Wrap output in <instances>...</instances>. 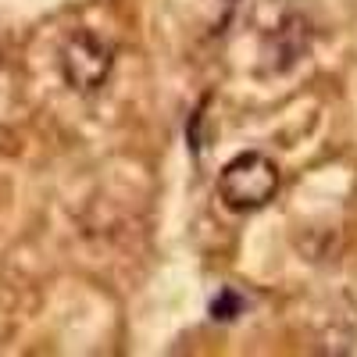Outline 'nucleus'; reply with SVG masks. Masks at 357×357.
Here are the masks:
<instances>
[{
    "instance_id": "obj_1",
    "label": "nucleus",
    "mask_w": 357,
    "mask_h": 357,
    "mask_svg": "<svg viewBox=\"0 0 357 357\" xmlns=\"http://www.w3.org/2000/svg\"><path fill=\"white\" fill-rule=\"evenodd\" d=\"M275 193H279V165L261 151L236 154L218 175V197L236 215L272 204Z\"/></svg>"
},
{
    "instance_id": "obj_2",
    "label": "nucleus",
    "mask_w": 357,
    "mask_h": 357,
    "mask_svg": "<svg viewBox=\"0 0 357 357\" xmlns=\"http://www.w3.org/2000/svg\"><path fill=\"white\" fill-rule=\"evenodd\" d=\"M111 61H114L111 47L97 33H89V29L72 33L61 47V75L72 89H79V93L100 89L111 75Z\"/></svg>"
},
{
    "instance_id": "obj_3",
    "label": "nucleus",
    "mask_w": 357,
    "mask_h": 357,
    "mask_svg": "<svg viewBox=\"0 0 357 357\" xmlns=\"http://www.w3.org/2000/svg\"><path fill=\"white\" fill-rule=\"evenodd\" d=\"M240 307H243V304H240V296L222 293V301L211 304V314H215V318H236V311H240Z\"/></svg>"
}]
</instances>
